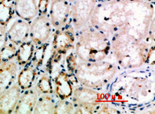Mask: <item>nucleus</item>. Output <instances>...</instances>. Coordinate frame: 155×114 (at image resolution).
Segmentation results:
<instances>
[{"instance_id":"1","label":"nucleus","mask_w":155,"mask_h":114,"mask_svg":"<svg viewBox=\"0 0 155 114\" xmlns=\"http://www.w3.org/2000/svg\"><path fill=\"white\" fill-rule=\"evenodd\" d=\"M140 2L111 0L96 5L90 19L91 25L105 34H115L128 23Z\"/></svg>"},{"instance_id":"2","label":"nucleus","mask_w":155,"mask_h":114,"mask_svg":"<svg viewBox=\"0 0 155 114\" xmlns=\"http://www.w3.org/2000/svg\"><path fill=\"white\" fill-rule=\"evenodd\" d=\"M152 47L147 40H140L122 30L115 33L111 43L117 61L124 68L142 66L149 59Z\"/></svg>"},{"instance_id":"3","label":"nucleus","mask_w":155,"mask_h":114,"mask_svg":"<svg viewBox=\"0 0 155 114\" xmlns=\"http://www.w3.org/2000/svg\"><path fill=\"white\" fill-rule=\"evenodd\" d=\"M75 50L77 56L84 62H97L105 59L111 50V43L107 35L92 26L78 33Z\"/></svg>"},{"instance_id":"4","label":"nucleus","mask_w":155,"mask_h":114,"mask_svg":"<svg viewBox=\"0 0 155 114\" xmlns=\"http://www.w3.org/2000/svg\"><path fill=\"white\" fill-rule=\"evenodd\" d=\"M117 72V66L109 61L77 63L74 75L82 86L97 89L109 83Z\"/></svg>"},{"instance_id":"5","label":"nucleus","mask_w":155,"mask_h":114,"mask_svg":"<svg viewBox=\"0 0 155 114\" xmlns=\"http://www.w3.org/2000/svg\"><path fill=\"white\" fill-rule=\"evenodd\" d=\"M72 96L73 103L78 107L80 113H97L104 100V95L83 86L74 89Z\"/></svg>"},{"instance_id":"6","label":"nucleus","mask_w":155,"mask_h":114,"mask_svg":"<svg viewBox=\"0 0 155 114\" xmlns=\"http://www.w3.org/2000/svg\"><path fill=\"white\" fill-rule=\"evenodd\" d=\"M71 10L74 28L80 31L88 24L97 5V0H76Z\"/></svg>"},{"instance_id":"7","label":"nucleus","mask_w":155,"mask_h":114,"mask_svg":"<svg viewBox=\"0 0 155 114\" xmlns=\"http://www.w3.org/2000/svg\"><path fill=\"white\" fill-rule=\"evenodd\" d=\"M76 40L75 31L71 25H64L59 29H56L53 34V54L60 58L74 48Z\"/></svg>"},{"instance_id":"8","label":"nucleus","mask_w":155,"mask_h":114,"mask_svg":"<svg viewBox=\"0 0 155 114\" xmlns=\"http://www.w3.org/2000/svg\"><path fill=\"white\" fill-rule=\"evenodd\" d=\"M51 23L47 15H38L30 24V40L36 46H41L50 38Z\"/></svg>"},{"instance_id":"9","label":"nucleus","mask_w":155,"mask_h":114,"mask_svg":"<svg viewBox=\"0 0 155 114\" xmlns=\"http://www.w3.org/2000/svg\"><path fill=\"white\" fill-rule=\"evenodd\" d=\"M71 15V6L68 0H53L50 9L51 25L56 29L62 28Z\"/></svg>"},{"instance_id":"10","label":"nucleus","mask_w":155,"mask_h":114,"mask_svg":"<svg viewBox=\"0 0 155 114\" xmlns=\"http://www.w3.org/2000/svg\"><path fill=\"white\" fill-rule=\"evenodd\" d=\"M74 82H77L74 74L68 73L65 71H61L54 78L53 93L61 100L68 99L73 95Z\"/></svg>"},{"instance_id":"11","label":"nucleus","mask_w":155,"mask_h":114,"mask_svg":"<svg viewBox=\"0 0 155 114\" xmlns=\"http://www.w3.org/2000/svg\"><path fill=\"white\" fill-rule=\"evenodd\" d=\"M21 94V89L17 84L12 85L0 96V113H14Z\"/></svg>"},{"instance_id":"12","label":"nucleus","mask_w":155,"mask_h":114,"mask_svg":"<svg viewBox=\"0 0 155 114\" xmlns=\"http://www.w3.org/2000/svg\"><path fill=\"white\" fill-rule=\"evenodd\" d=\"M30 24L28 21L20 19L17 20L7 31L9 41L15 46H20L27 40L29 37Z\"/></svg>"},{"instance_id":"13","label":"nucleus","mask_w":155,"mask_h":114,"mask_svg":"<svg viewBox=\"0 0 155 114\" xmlns=\"http://www.w3.org/2000/svg\"><path fill=\"white\" fill-rule=\"evenodd\" d=\"M17 70V64L13 61L0 63V96L13 85Z\"/></svg>"},{"instance_id":"14","label":"nucleus","mask_w":155,"mask_h":114,"mask_svg":"<svg viewBox=\"0 0 155 114\" xmlns=\"http://www.w3.org/2000/svg\"><path fill=\"white\" fill-rule=\"evenodd\" d=\"M14 12L25 21H31L38 15L36 0H14Z\"/></svg>"},{"instance_id":"15","label":"nucleus","mask_w":155,"mask_h":114,"mask_svg":"<svg viewBox=\"0 0 155 114\" xmlns=\"http://www.w3.org/2000/svg\"><path fill=\"white\" fill-rule=\"evenodd\" d=\"M38 93L35 89L30 88L25 90L23 95H20L18 103L15 107L14 113H33L35 104L38 99Z\"/></svg>"},{"instance_id":"16","label":"nucleus","mask_w":155,"mask_h":114,"mask_svg":"<svg viewBox=\"0 0 155 114\" xmlns=\"http://www.w3.org/2000/svg\"><path fill=\"white\" fill-rule=\"evenodd\" d=\"M35 52V44L29 41H25L19 46L17 49L16 58L19 66L24 67L30 63Z\"/></svg>"},{"instance_id":"17","label":"nucleus","mask_w":155,"mask_h":114,"mask_svg":"<svg viewBox=\"0 0 155 114\" xmlns=\"http://www.w3.org/2000/svg\"><path fill=\"white\" fill-rule=\"evenodd\" d=\"M36 77L37 72L35 68L32 66H24L17 77V84L21 90L25 91L32 87Z\"/></svg>"},{"instance_id":"18","label":"nucleus","mask_w":155,"mask_h":114,"mask_svg":"<svg viewBox=\"0 0 155 114\" xmlns=\"http://www.w3.org/2000/svg\"><path fill=\"white\" fill-rule=\"evenodd\" d=\"M56 102L50 94H42L38 99L33 113H55Z\"/></svg>"},{"instance_id":"19","label":"nucleus","mask_w":155,"mask_h":114,"mask_svg":"<svg viewBox=\"0 0 155 114\" xmlns=\"http://www.w3.org/2000/svg\"><path fill=\"white\" fill-rule=\"evenodd\" d=\"M35 90L38 94H52L53 93V88L50 76L43 75L38 81Z\"/></svg>"},{"instance_id":"20","label":"nucleus","mask_w":155,"mask_h":114,"mask_svg":"<svg viewBox=\"0 0 155 114\" xmlns=\"http://www.w3.org/2000/svg\"><path fill=\"white\" fill-rule=\"evenodd\" d=\"M76 106L68 99L61 100L56 102L55 113H76Z\"/></svg>"},{"instance_id":"21","label":"nucleus","mask_w":155,"mask_h":114,"mask_svg":"<svg viewBox=\"0 0 155 114\" xmlns=\"http://www.w3.org/2000/svg\"><path fill=\"white\" fill-rule=\"evenodd\" d=\"M17 49L16 46L9 41L6 46L0 52V63L12 61L14 57H16Z\"/></svg>"},{"instance_id":"22","label":"nucleus","mask_w":155,"mask_h":114,"mask_svg":"<svg viewBox=\"0 0 155 114\" xmlns=\"http://www.w3.org/2000/svg\"><path fill=\"white\" fill-rule=\"evenodd\" d=\"M47 46H48V43H43L38 48V49H36L35 52H34V55H33L31 61L34 66H37V67L41 66L43 61H44V57Z\"/></svg>"},{"instance_id":"23","label":"nucleus","mask_w":155,"mask_h":114,"mask_svg":"<svg viewBox=\"0 0 155 114\" xmlns=\"http://www.w3.org/2000/svg\"><path fill=\"white\" fill-rule=\"evenodd\" d=\"M9 40L7 35V26L0 25V52L6 46Z\"/></svg>"},{"instance_id":"24","label":"nucleus","mask_w":155,"mask_h":114,"mask_svg":"<svg viewBox=\"0 0 155 114\" xmlns=\"http://www.w3.org/2000/svg\"><path fill=\"white\" fill-rule=\"evenodd\" d=\"M66 61H67V66L68 71L70 72V73H74V69H75L77 63H78L77 61V58L74 56V54H70L67 57V58H66Z\"/></svg>"},{"instance_id":"25","label":"nucleus","mask_w":155,"mask_h":114,"mask_svg":"<svg viewBox=\"0 0 155 114\" xmlns=\"http://www.w3.org/2000/svg\"><path fill=\"white\" fill-rule=\"evenodd\" d=\"M50 0H39L38 4V15H47Z\"/></svg>"},{"instance_id":"26","label":"nucleus","mask_w":155,"mask_h":114,"mask_svg":"<svg viewBox=\"0 0 155 114\" xmlns=\"http://www.w3.org/2000/svg\"><path fill=\"white\" fill-rule=\"evenodd\" d=\"M98 113H120L118 110L116 109L113 108V107H110L107 104H102L101 106L98 111L97 112Z\"/></svg>"},{"instance_id":"27","label":"nucleus","mask_w":155,"mask_h":114,"mask_svg":"<svg viewBox=\"0 0 155 114\" xmlns=\"http://www.w3.org/2000/svg\"><path fill=\"white\" fill-rule=\"evenodd\" d=\"M14 0H0V6L5 8H14Z\"/></svg>"},{"instance_id":"28","label":"nucleus","mask_w":155,"mask_h":114,"mask_svg":"<svg viewBox=\"0 0 155 114\" xmlns=\"http://www.w3.org/2000/svg\"><path fill=\"white\" fill-rule=\"evenodd\" d=\"M142 1L148 2H154V0H142Z\"/></svg>"},{"instance_id":"29","label":"nucleus","mask_w":155,"mask_h":114,"mask_svg":"<svg viewBox=\"0 0 155 114\" xmlns=\"http://www.w3.org/2000/svg\"><path fill=\"white\" fill-rule=\"evenodd\" d=\"M68 1L69 2H75L76 0H68Z\"/></svg>"},{"instance_id":"30","label":"nucleus","mask_w":155,"mask_h":114,"mask_svg":"<svg viewBox=\"0 0 155 114\" xmlns=\"http://www.w3.org/2000/svg\"><path fill=\"white\" fill-rule=\"evenodd\" d=\"M108 1H111V0H105V2H108Z\"/></svg>"}]
</instances>
